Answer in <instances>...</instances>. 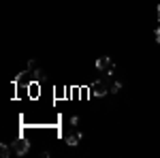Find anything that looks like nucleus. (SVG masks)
<instances>
[{
  "label": "nucleus",
  "mask_w": 160,
  "mask_h": 158,
  "mask_svg": "<svg viewBox=\"0 0 160 158\" xmlns=\"http://www.w3.org/2000/svg\"><path fill=\"white\" fill-rule=\"evenodd\" d=\"M96 69H98V71H102L107 77H111V75H113V71H115V64H113V60H111L109 56H102V58H98V60H96Z\"/></svg>",
  "instance_id": "f257e3e1"
},
{
  "label": "nucleus",
  "mask_w": 160,
  "mask_h": 158,
  "mask_svg": "<svg viewBox=\"0 0 160 158\" xmlns=\"http://www.w3.org/2000/svg\"><path fill=\"white\" fill-rule=\"evenodd\" d=\"M90 92H92V96H105L109 92V88H107L105 81H94V84L90 85Z\"/></svg>",
  "instance_id": "f03ea898"
},
{
  "label": "nucleus",
  "mask_w": 160,
  "mask_h": 158,
  "mask_svg": "<svg viewBox=\"0 0 160 158\" xmlns=\"http://www.w3.org/2000/svg\"><path fill=\"white\" fill-rule=\"evenodd\" d=\"M28 150H30V143H28L26 139H17V141L13 143V152H15L17 156H24Z\"/></svg>",
  "instance_id": "7ed1b4c3"
},
{
  "label": "nucleus",
  "mask_w": 160,
  "mask_h": 158,
  "mask_svg": "<svg viewBox=\"0 0 160 158\" xmlns=\"http://www.w3.org/2000/svg\"><path fill=\"white\" fill-rule=\"evenodd\" d=\"M81 139H83V135H81V133H73V135L66 137V143H68L71 147H77L79 143H81Z\"/></svg>",
  "instance_id": "20e7f679"
},
{
  "label": "nucleus",
  "mask_w": 160,
  "mask_h": 158,
  "mask_svg": "<svg viewBox=\"0 0 160 158\" xmlns=\"http://www.w3.org/2000/svg\"><path fill=\"white\" fill-rule=\"evenodd\" d=\"M0 156H2V158H9V156H11V150H9L7 143H2V145H0Z\"/></svg>",
  "instance_id": "39448f33"
},
{
  "label": "nucleus",
  "mask_w": 160,
  "mask_h": 158,
  "mask_svg": "<svg viewBox=\"0 0 160 158\" xmlns=\"http://www.w3.org/2000/svg\"><path fill=\"white\" fill-rule=\"evenodd\" d=\"M120 90H122V84H120V81H113V84L109 85V92H113V94H118Z\"/></svg>",
  "instance_id": "423d86ee"
},
{
  "label": "nucleus",
  "mask_w": 160,
  "mask_h": 158,
  "mask_svg": "<svg viewBox=\"0 0 160 158\" xmlns=\"http://www.w3.org/2000/svg\"><path fill=\"white\" fill-rule=\"evenodd\" d=\"M154 38H156V43H160V26H158V30L154 32Z\"/></svg>",
  "instance_id": "0eeeda50"
},
{
  "label": "nucleus",
  "mask_w": 160,
  "mask_h": 158,
  "mask_svg": "<svg viewBox=\"0 0 160 158\" xmlns=\"http://www.w3.org/2000/svg\"><path fill=\"white\" fill-rule=\"evenodd\" d=\"M158 22H160V4H158Z\"/></svg>",
  "instance_id": "6e6552de"
}]
</instances>
